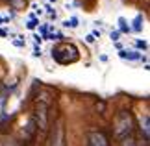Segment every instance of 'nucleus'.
Here are the masks:
<instances>
[{
  "label": "nucleus",
  "mask_w": 150,
  "mask_h": 146,
  "mask_svg": "<svg viewBox=\"0 0 150 146\" xmlns=\"http://www.w3.org/2000/svg\"><path fill=\"white\" fill-rule=\"evenodd\" d=\"M113 128H115V139L117 141H126L130 139L132 131H134V118L128 111H120V113L115 116V122H113Z\"/></svg>",
  "instance_id": "obj_1"
},
{
  "label": "nucleus",
  "mask_w": 150,
  "mask_h": 146,
  "mask_svg": "<svg viewBox=\"0 0 150 146\" xmlns=\"http://www.w3.org/2000/svg\"><path fill=\"white\" fill-rule=\"evenodd\" d=\"M52 57L57 61V63H61V65H67V63H74L78 59V50L74 48L72 44H59V46H56V48H52Z\"/></svg>",
  "instance_id": "obj_2"
},
{
  "label": "nucleus",
  "mask_w": 150,
  "mask_h": 146,
  "mask_svg": "<svg viewBox=\"0 0 150 146\" xmlns=\"http://www.w3.org/2000/svg\"><path fill=\"white\" fill-rule=\"evenodd\" d=\"M87 141H89V146H109L106 135L100 131H91L87 135Z\"/></svg>",
  "instance_id": "obj_3"
},
{
  "label": "nucleus",
  "mask_w": 150,
  "mask_h": 146,
  "mask_svg": "<svg viewBox=\"0 0 150 146\" xmlns=\"http://www.w3.org/2000/svg\"><path fill=\"white\" fill-rule=\"evenodd\" d=\"M47 113H48V111H47V106H45V104H39V106H37V113H35V116H37V124L41 126L43 130L47 128Z\"/></svg>",
  "instance_id": "obj_4"
},
{
  "label": "nucleus",
  "mask_w": 150,
  "mask_h": 146,
  "mask_svg": "<svg viewBox=\"0 0 150 146\" xmlns=\"http://www.w3.org/2000/svg\"><path fill=\"white\" fill-rule=\"evenodd\" d=\"M50 146H65V142H63V128H61V124L56 126V131H54V135H52Z\"/></svg>",
  "instance_id": "obj_5"
},
{
  "label": "nucleus",
  "mask_w": 150,
  "mask_h": 146,
  "mask_svg": "<svg viewBox=\"0 0 150 146\" xmlns=\"http://www.w3.org/2000/svg\"><path fill=\"white\" fill-rule=\"evenodd\" d=\"M150 116L148 115H145V116H141V130H143V133H145V139H148L150 137Z\"/></svg>",
  "instance_id": "obj_6"
},
{
  "label": "nucleus",
  "mask_w": 150,
  "mask_h": 146,
  "mask_svg": "<svg viewBox=\"0 0 150 146\" xmlns=\"http://www.w3.org/2000/svg\"><path fill=\"white\" fill-rule=\"evenodd\" d=\"M119 56L122 57V59H132V61L141 59V54H139V52H122V50H120V52H119Z\"/></svg>",
  "instance_id": "obj_7"
},
{
  "label": "nucleus",
  "mask_w": 150,
  "mask_h": 146,
  "mask_svg": "<svg viewBox=\"0 0 150 146\" xmlns=\"http://www.w3.org/2000/svg\"><path fill=\"white\" fill-rule=\"evenodd\" d=\"M130 30H134V32H137V33L143 30V15H137V17H135V19H134V24L130 26Z\"/></svg>",
  "instance_id": "obj_8"
},
{
  "label": "nucleus",
  "mask_w": 150,
  "mask_h": 146,
  "mask_svg": "<svg viewBox=\"0 0 150 146\" xmlns=\"http://www.w3.org/2000/svg\"><path fill=\"white\" fill-rule=\"evenodd\" d=\"M117 22H119V30L122 32V33H128L130 32V24H128V20H126L124 17H119Z\"/></svg>",
  "instance_id": "obj_9"
},
{
  "label": "nucleus",
  "mask_w": 150,
  "mask_h": 146,
  "mask_svg": "<svg viewBox=\"0 0 150 146\" xmlns=\"http://www.w3.org/2000/svg\"><path fill=\"white\" fill-rule=\"evenodd\" d=\"M63 24H65L67 28H78V24H80V22H78V19H76V17H71V19H67L65 22H63Z\"/></svg>",
  "instance_id": "obj_10"
},
{
  "label": "nucleus",
  "mask_w": 150,
  "mask_h": 146,
  "mask_svg": "<svg viewBox=\"0 0 150 146\" xmlns=\"http://www.w3.org/2000/svg\"><path fill=\"white\" fill-rule=\"evenodd\" d=\"M11 2V6H13L15 9H22L24 8V0H9Z\"/></svg>",
  "instance_id": "obj_11"
},
{
  "label": "nucleus",
  "mask_w": 150,
  "mask_h": 146,
  "mask_svg": "<svg viewBox=\"0 0 150 146\" xmlns=\"http://www.w3.org/2000/svg\"><path fill=\"white\" fill-rule=\"evenodd\" d=\"M37 24H39V20L35 19V17H30V22L26 24V28H30V30H33V28H35Z\"/></svg>",
  "instance_id": "obj_12"
},
{
  "label": "nucleus",
  "mask_w": 150,
  "mask_h": 146,
  "mask_svg": "<svg viewBox=\"0 0 150 146\" xmlns=\"http://www.w3.org/2000/svg\"><path fill=\"white\" fill-rule=\"evenodd\" d=\"M109 37H111V41H115V43H117V41L120 39V32H119V30H111Z\"/></svg>",
  "instance_id": "obj_13"
},
{
  "label": "nucleus",
  "mask_w": 150,
  "mask_h": 146,
  "mask_svg": "<svg viewBox=\"0 0 150 146\" xmlns=\"http://www.w3.org/2000/svg\"><path fill=\"white\" fill-rule=\"evenodd\" d=\"M135 46H137V48H141V50H146V48H148V44L145 43V41H141V39L135 41Z\"/></svg>",
  "instance_id": "obj_14"
},
{
  "label": "nucleus",
  "mask_w": 150,
  "mask_h": 146,
  "mask_svg": "<svg viewBox=\"0 0 150 146\" xmlns=\"http://www.w3.org/2000/svg\"><path fill=\"white\" fill-rule=\"evenodd\" d=\"M33 56H35V57L41 56V48H39V46H35V48H33Z\"/></svg>",
  "instance_id": "obj_15"
},
{
  "label": "nucleus",
  "mask_w": 150,
  "mask_h": 146,
  "mask_svg": "<svg viewBox=\"0 0 150 146\" xmlns=\"http://www.w3.org/2000/svg\"><path fill=\"white\" fill-rule=\"evenodd\" d=\"M85 41H87V43H95V37L89 33V35H85Z\"/></svg>",
  "instance_id": "obj_16"
},
{
  "label": "nucleus",
  "mask_w": 150,
  "mask_h": 146,
  "mask_svg": "<svg viewBox=\"0 0 150 146\" xmlns=\"http://www.w3.org/2000/svg\"><path fill=\"white\" fill-rule=\"evenodd\" d=\"M15 46H24V41H13Z\"/></svg>",
  "instance_id": "obj_17"
},
{
  "label": "nucleus",
  "mask_w": 150,
  "mask_h": 146,
  "mask_svg": "<svg viewBox=\"0 0 150 146\" xmlns=\"http://www.w3.org/2000/svg\"><path fill=\"white\" fill-rule=\"evenodd\" d=\"M91 35H93V37H95V39H96V37H100V30H95V32H93V33H91Z\"/></svg>",
  "instance_id": "obj_18"
},
{
  "label": "nucleus",
  "mask_w": 150,
  "mask_h": 146,
  "mask_svg": "<svg viewBox=\"0 0 150 146\" xmlns=\"http://www.w3.org/2000/svg\"><path fill=\"white\" fill-rule=\"evenodd\" d=\"M33 37H35V43H39V44H41V41H43V37H39V35H33Z\"/></svg>",
  "instance_id": "obj_19"
},
{
  "label": "nucleus",
  "mask_w": 150,
  "mask_h": 146,
  "mask_svg": "<svg viewBox=\"0 0 150 146\" xmlns=\"http://www.w3.org/2000/svg\"><path fill=\"white\" fill-rule=\"evenodd\" d=\"M124 146H134V142H132L130 139H126V142H124Z\"/></svg>",
  "instance_id": "obj_20"
},
{
  "label": "nucleus",
  "mask_w": 150,
  "mask_h": 146,
  "mask_svg": "<svg viewBox=\"0 0 150 146\" xmlns=\"http://www.w3.org/2000/svg\"><path fill=\"white\" fill-rule=\"evenodd\" d=\"M2 22H8V19H6V17H0V24H2Z\"/></svg>",
  "instance_id": "obj_21"
},
{
  "label": "nucleus",
  "mask_w": 150,
  "mask_h": 146,
  "mask_svg": "<svg viewBox=\"0 0 150 146\" xmlns=\"http://www.w3.org/2000/svg\"><path fill=\"white\" fill-rule=\"evenodd\" d=\"M6 35H8V33H6L4 30H0V37H6Z\"/></svg>",
  "instance_id": "obj_22"
},
{
  "label": "nucleus",
  "mask_w": 150,
  "mask_h": 146,
  "mask_svg": "<svg viewBox=\"0 0 150 146\" xmlns=\"http://www.w3.org/2000/svg\"><path fill=\"white\" fill-rule=\"evenodd\" d=\"M50 2H56V0H50Z\"/></svg>",
  "instance_id": "obj_23"
}]
</instances>
